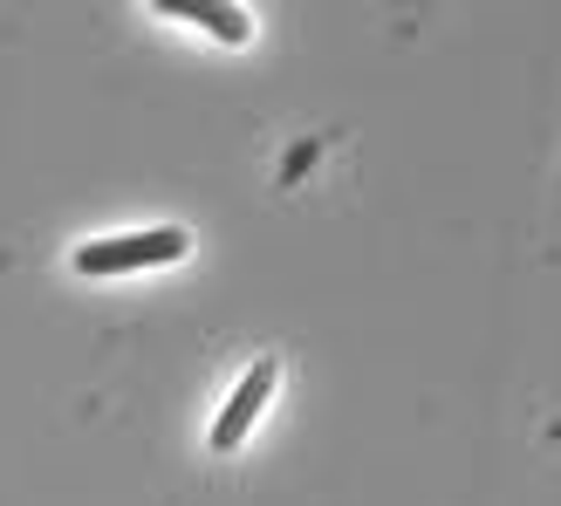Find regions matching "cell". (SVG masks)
<instances>
[{"mask_svg": "<svg viewBox=\"0 0 561 506\" xmlns=\"http://www.w3.org/2000/svg\"><path fill=\"white\" fill-rule=\"evenodd\" d=\"M158 14H185V21L213 27L219 42H247V14H240V8H227V0H164Z\"/></svg>", "mask_w": 561, "mask_h": 506, "instance_id": "3957f363", "label": "cell"}, {"mask_svg": "<svg viewBox=\"0 0 561 506\" xmlns=\"http://www.w3.org/2000/svg\"><path fill=\"white\" fill-rule=\"evenodd\" d=\"M185 227H158V233H124V240H90L76 246V274L110 280V274H137V267H172L185 261Z\"/></svg>", "mask_w": 561, "mask_h": 506, "instance_id": "6da1fadb", "label": "cell"}, {"mask_svg": "<svg viewBox=\"0 0 561 506\" xmlns=\"http://www.w3.org/2000/svg\"><path fill=\"white\" fill-rule=\"evenodd\" d=\"M274 383H280V370H274V363L261 356L254 370H247V377L233 383V398H227V411L213 417V452H233V445H240L247 432H254V417L267 411V398H274Z\"/></svg>", "mask_w": 561, "mask_h": 506, "instance_id": "7a4b0ae2", "label": "cell"}]
</instances>
